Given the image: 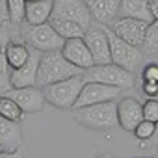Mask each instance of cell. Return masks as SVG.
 <instances>
[{
    "label": "cell",
    "mask_w": 158,
    "mask_h": 158,
    "mask_svg": "<svg viewBox=\"0 0 158 158\" xmlns=\"http://www.w3.org/2000/svg\"><path fill=\"white\" fill-rule=\"evenodd\" d=\"M76 74H84V69H78L76 65H73L61 54V50L41 54L39 73H37V86L39 88H45L48 84L65 80V78H71V76H76Z\"/></svg>",
    "instance_id": "2"
},
{
    "label": "cell",
    "mask_w": 158,
    "mask_h": 158,
    "mask_svg": "<svg viewBox=\"0 0 158 158\" xmlns=\"http://www.w3.org/2000/svg\"><path fill=\"white\" fill-rule=\"evenodd\" d=\"M139 91H141L147 99H156V97H158V82L141 80V82H139Z\"/></svg>",
    "instance_id": "27"
},
{
    "label": "cell",
    "mask_w": 158,
    "mask_h": 158,
    "mask_svg": "<svg viewBox=\"0 0 158 158\" xmlns=\"http://www.w3.org/2000/svg\"><path fill=\"white\" fill-rule=\"evenodd\" d=\"M156 61H158V60H156Z\"/></svg>",
    "instance_id": "39"
},
{
    "label": "cell",
    "mask_w": 158,
    "mask_h": 158,
    "mask_svg": "<svg viewBox=\"0 0 158 158\" xmlns=\"http://www.w3.org/2000/svg\"><path fill=\"white\" fill-rule=\"evenodd\" d=\"M84 84H86L84 74H76V76L65 78V80L48 84V86L43 88L45 101L50 106H54V108H61V110L74 108V104H76L78 97H80V91H82Z\"/></svg>",
    "instance_id": "3"
},
{
    "label": "cell",
    "mask_w": 158,
    "mask_h": 158,
    "mask_svg": "<svg viewBox=\"0 0 158 158\" xmlns=\"http://www.w3.org/2000/svg\"><path fill=\"white\" fill-rule=\"evenodd\" d=\"M73 117L78 125H82L89 130H112L119 127V115H117V102L106 101L84 108L73 110Z\"/></svg>",
    "instance_id": "1"
},
{
    "label": "cell",
    "mask_w": 158,
    "mask_h": 158,
    "mask_svg": "<svg viewBox=\"0 0 158 158\" xmlns=\"http://www.w3.org/2000/svg\"><path fill=\"white\" fill-rule=\"evenodd\" d=\"M26 6L28 0H8V19L13 26L21 28L26 23Z\"/></svg>",
    "instance_id": "22"
},
{
    "label": "cell",
    "mask_w": 158,
    "mask_h": 158,
    "mask_svg": "<svg viewBox=\"0 0 158 158\" xmlns=\"http://www.w3.org/2000/svg\"><path fill=\"white\" fill-rule=\"evenodd\" d=\"M93 61L97 65L102 63H112V52H110V37H108V30L106 26H97V24H89V28L86 30L84 35Z\"/></svg>",
    "instance_id": "9"
},
{
    "label": "cell",
    "mask_w": 158,
    "mask_h": 158,
    "mask_svg": "<svg viewBox=\"0 0 158 158\" xmlns=\"http://www.w3.org/2000/svg\"><path fill=\"white\" fill-rule=\"evenodd\" d=\"M54 11V0H35L26 6V23L28 24H45L50 21Z\"/></svg>",
    "instance_id": "18"
},
{
    "label": "cell",
    "mask_w": 158,
    "mask_h": 158,
    "mask_svg": "<svg viewBox=\"0 0 158 158\" xmlns=\"http://www.w3.org/2000/svg\"><path fill=\"white\" fill-rule=\"evenodd\" d=\"M0 30H2V19H0Z\"/></svg>",
    "instance_id": "34"
},
{
    "label": "cell",
    "mask_w": 158,
    "mask_h": 158,
    "mask_svg": "<svg viewBox=\"0 0 158 158\" xmlns=\"http://www.w3.org/2000/svg\"><path fill=\"white\" fill-rule=\"evenodd\" d=\"M156 99H158V97H156Z\"/></svg>",
    "instance_id": "38"
},
{
    "label": "cell",
    "mask_w": 158,
    "mask_h": 158,
    "mask_svg": "<svg viewBox=\"0 0 158 158\" xmlns=\"http://www.w3.org/2000/svg\"><path fill=\"white\" fill-rule=\"evenodd\" d=\"M156 128H158V125L156 123H152V121H149V119H143L136 128H134V136L138 138V139H141V141H145V139H151L154 134H156Z\"/></svg>",
    "instance_id": "24"
},
{
    "label": "cell",
    "mask_w": 158,
    "mask_h": 158,
    "mask_svg": "<svg viewBox=\"0 0 158 158\" xmlns=\"http://www.w3.org/2000/svg\"><path fill=\"white\" fill-rule=\"evenodd\" d=\"M84 80L115 86L119 89H130L136 86V74L117 63H102V65L95 63L84 71Z\"/></svg>",
    "instance_id": "4"
},
{
    "label": "cell",
    "mask_w": 158,
    "mask_h": 158,
    "mask_svg": "<svg viewBox=\"0 0 158 158\" xmlns=\"http://www.w3.org/2000/svg\"><path fill=\"white\" fill-rule=\"evenodd\" d=\"M151 23L147 21H141V19H132V17H117L108 28L119 35L121 39H125L127 43L138 47V48H143V43H145V34H147V28H149Z\"/></svg>",
    "instance_id": "7"
},
{
    "label": "cell",
    "mask_w": 158,
    "mask_h": 158,
    "mask_svg": "<svg viewBox=\"0 0 158 158\" xmlns=\"http://www.w3.org/2000/svg\"><path fill=\"white\" fill-rule=\"evenodd\" d=\"M32 48V47H30ZM39 50L32 48L28 61L19 69H10V82L11 88H26V86H37V73H39V61H41Z\"/></svg>",
    "instance_id": "11"
},
{
    "label": "cell",
    "mask_w": 158,
    "mask_h": 158,
    "mask_svg": "<svg viewBox=\"0 0 158 158\" xmlns=\"http://www.w3.org/2000/svg\"><path fill=\"white\" fill-rule=\"evenodd\" d=\"M97 158H110V154H101V156H97Z\"/></svg>",
    "instance_id": "31"
},
{
    "label": "cell",
    "mask_w": 158,
    "mask_h": 158,
    "mask_svg": "<svg viewBox=\"0 0 158 158\" xmlns=\"http://www.w3.org/2000/svg\"><path fill=\"white\" fill-rule=\"evenodd\" d=\"M141 80L158 82V61H149L141 67Z\"/></svg>",
    "instance_id": "26"
},
{
    "label": "cell",
    "mask_w": 158,
    "mask_h": 158,
    "mask_svg": "<svg viewBox=\"0 0 158 158\" xmlns=\"http://www.w3.org/2000/svg\"><path fill=\"white\" fill-rule=\"evenodd\" d=\"M0 151H6V149H4V147H2V145H0Z\"/></svg>",
    "instance_id": "35"
},
{
    "label": "cell",
    "mask_w": 158,
    "mask_h": 158,
    "mask_svg": "<svg viewBox=\"0 0 158 158\" xmlns=\"http://www.w3.org/2000/svg\"><path fill=\"white\" fill-rule=\"evenodd\" d=\"M32 48L19 39H10L4 47V60H6V67L8 69H19L23 67L28 58H30Z\"/></svg>",
    "instance_id": "16"
},
{
    "label": "cell",
    "mask_w": 158,
    "mask_h": 158,
    "mask_svg": "<svg viewBox=\"0 0 158 158\" xmlns=\"http://www.w3.org/2000/svg\"><path fill=\"white\" fill-rule=\"evenodd\" d=\"M61 54L78 69H89L91 65H95L91 50L86 43L84 37H73V39H65V45L61 48Z\"/></svg>",
    "instance_id": "14"
},
{
    "label": "cell",
    "mask_w": 158,
    "mask_h": 158,
    "mask_svg": "<svg viewBox=\"0 0 158 158\" xmlns=\"http://www.w3.org/2000/svg\"><path fill=\"white\" fill-rule=\"evenodd\" d=\"M108 37H110V52H112V63H117L128 71H136L143 60V50L127 43L125 39H121L119 35H115L108 26Z\"/></svg>",
    "instance_id": "6"
},
{
    "label": "cell",
    "mask_w": 158,
    "mask_h": 158,
    "mask_svg": "<svg viewBox=\"0 0 158 158\" xmlns=\"http://www.w3.org/2000/svg\"><path fill=\"white\" fill-rule=\"evenodd\" d=\"M23 143V130L19 123L0 115V145L6 151H17Z\"/></svg>",
    "instance_id": "17"
},
{
    "label": "cell",
    "mask_w": 158,
    "mask_h": 158,
    "mask_svg": "<svg viewBox=\"0 0 158 158\" xmlns=\"http://www.w3.org/2000/svg\"><path fill=\"white\" fill-rule=\"evenodd\" d=\"M0 56H4V52H2V45H0Z\"/></svg>",
    "instance_id": "32"
},
{
    "label": "cell",
    "mask_w": 158,
    "mask_h": 158,
    "mask_svg": "<svg viewBox=\"0 0 158 158\" xmlns=\"http://www.w3.org/2000/svg\"><path fill=\"white\" fill-rule=\"evenodd\" d=\"M50 19H67L89 28L91 11L86 0H54V11Z\"/></svg>",
    "instance_id": "8"
},
{
    "label": "cell",
    "mask_w": 158,
    "mask_h": 158,
    "mask_svg": "<svg viewBox=\"0 0 158 158\" xmlns=\"http://www.w3.org/2000/svg\"><path fill=\"white\" fill-rule=\"evenodd\" d=\"M0 158H24V156L23 151L17 149V151H0Z\"/></svg>",
    "instance_id": "29"
},
{
    "label": "cell",
    "mask_w": 158,
    "mask_h": 158,
    "mask_svg": "<svg viewBox=\"0 0 158 158\" xmlns=\"http://www.w3.org/2000/svg\"><path fill=\"white\" fill-rule=\"evenodd\" d=\"M28 2H35V0H28Z\"/></svg>",
    "instance_id": "36"
},
{
    "label": "cell",
    "mask_w": 158,
    "mask_h": 158,
    "mask_svg": "<svg viewBox=\"0 0 158 158\" xmlns=\"http://www.w3.org/2000/svg\"><path fill=\"white\" fill-rule=\"evenodd\" d=\"M8 97H11L26 114H35L45 106V93L39 86H26V88H11L6 91Z\"/></svg>",
    "instance_id": "12"
},
{
    "label": "cell",
    "mask_w": 158,
    "mask_h": 158,
    "mask_svg": "<svg viewBox=\"0 0 158 158\" xmlns=\"http://www.w3.org/2000/svg\"><path fill=\"white\" fill-rule=\"evenodd\" d=\"M86 2L91 11V17L104 26H110L119 17L121 0H86Z\"/></svg>",
    "instance_id": "15"
},
{
    "label": "cell",
    "mask_w": 158,
    "mask_h": 158,
    "mask_svg": "<svg viewBox=\"0 0 158 158\" xmlns=\"http://www.w3.org/2000/svg\"><path fill=\"white\" fill-rule=\"evenodd\" d=\"M143 119L158 125V99H149L143 102Z\"/></svg>",
    "instance_id": "25"
},
{
    "label": "cell",
    "mask_w": 158,
    "mask_h": 158,
    "mask_svg": "<svg viewBox=\"0 0 158 158\" xmlns=\"http://www.w3.org/2000/svg\"><path fill=\"white\" fill-rule=\"evenodd\" d=\"M156 132H158V128H156Z\"/></svg>",
    "instance_id": "37"
},
{
    "label": "cell",
    "mask_w": 158,
    "mask_h": 158,
    "mask_svg": "<svg viewBox=\"0 0 158 158\" xmlns=\"http://www.w3.org/2000/svg\"><path fill=\"white\" fill-rule=\"evenodd\" d=\"M0 115L6 117V119H11L15 123H21L26 115V112L8 95H0Z\"/></svg>",
    "instance_id": "21"
},
{
    "label": "cell",
    "mask_w": 158,
    "mask_h": 158,
    "mask_svg": "<svg viewBox=\"0 0 158 158\" xmlns=\"http://www.w3.org/2000/svg\"><path fill=\"white\" fill-rule=\"evenodd\" d=\"M54 30L63 37V39H73V37H84L86 35V26L78 24L74 21H67V19H50L48 21Z\"/></svg>",
    "instance_id": "20"
},
{
    "label": "cell",
    "mask_w": 158,
    "mask_h": 158,
    "mask_svg": "<svg viewBox=\"0 0 158 158\" xmlns=\"http://www.w3.org/2000/svg\"><path fill=\"white\" fill-rule=\"evenodd\" d=\"M21 37L23 41L39 50V52H54V50H61L65 45V39L54 30V26L50 23L45 24H23L21 26Z\"/></svg>",
    "instance_id": "5"
},
{
    "label": "cell",
    "mask_w": 158,
    "mask_h": 158,
    "mask_svg": "<svg viewBox=\"0 0 158 158\" xmlns=\"http://www.w3.org/2000/svg\"><path fill=\"white\" fill-rule=\"evenodd\" d=\"M119 127L125 132H134V128L143 121V104L136 97H121L117 101Z\"/></svg>",
    "instance_id": "13"
},
{
    "label": "cell",
    "mask_w": 158,
    "mask_h": 158,
    "mask_svg": "<svg viewBox=\"0 0 158 158\" xmlns=\"http://www.w3.org/2000/svg\"><path fill=\"white\" fill-rule=\"evenodd\" d=\"M147 4L151 6V11H152V8H154V6L158 4V0H147Z\"/></svg>",
    "instance_id": "30"
},
{
    "label": "cell",
    "mask_w": 158,
    "mask_h": 158,
    "mask_svg": "<svg viewBox=\"0 0 158 158\" xmlns=\"http://www.w3.org/2000/svg\"><path fill=\"white\" fill-rule=\"evenodd\" d=\"M119 95H121V89L115 86H108V84H101V82H86L73 110L106 102V101H115Z\"/></svg>",
    "instance_id": "10"
},
{
    "label": "cell",
    "mask_w": 158,
    "mask_h": 158,
    "mask_svg": "<svg viewBox=\"0 0 158 158\" xmlns=\"http://www.w3.org/2000/svg\"><path fill=\"white\" fill-rule=\"evenodd\" d=\"M11 89V82H10V73L6 69H0V95H6V91Z\"/></svg>",
    "instance_id": "28"
},
{
    "label": "cell",
    "mask_w": 158,
    "mask_h": 158,
    "mask_svg": "<svg viewBox=\"0 0 158 158\" xmlns=\"http://www.w3.org/2000/svg\"><path fill=\"white\" fill-rule=\"evenodd\" d=\"M119 17H132L147 23L154 21V15L151 11V6L147 4V0H121Z\"/></svg>",
    "instance_id": "19"
},
{
    "label": "cell",
    "mask_w": 158,
    "mask_h": 158,
    "mask_svg": "<svg viewBox=\"0 0 158 158\" xmlns=\"http://www.w3.org/2000/svg\"><path fill=\"white\" fill-rule=\"evenodd\" d=\"M136 158H149V156H136Z\"/></svg>",
    "instance_id": "33"
},
{
    "label": "cell",
    "mask_w": 158,
    "mask_h": 158,
    "mask_svg": "<svg viewBox=\"0 0 158 158\" xmlns=\"http://www.w3.org/2000/svg\"><path fill=\"white\" fill-rule=\"evenodd\" d=\"M143 52L149 56H158V21H152L147 28L145 34V43H143Z\"/></svg>",
    "instance_id": "23"
}]
</instances>
